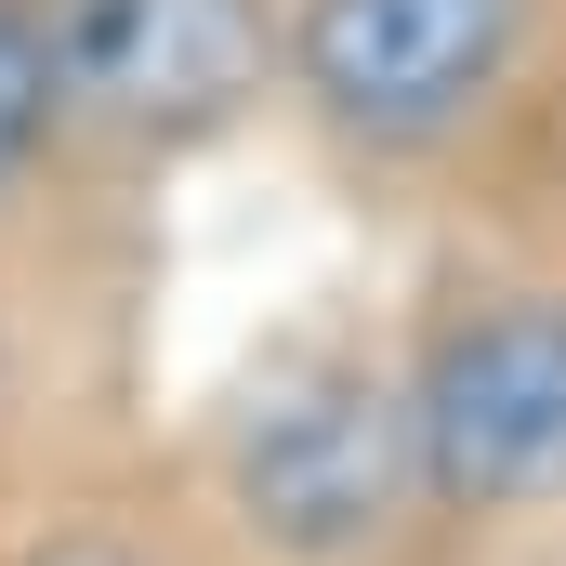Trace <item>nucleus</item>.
Here are the masks:
<instances>
[{
	"label": "nucleus",
	"instance_id": "obj_1",
	"mask_svg": "<svg viewBox=\"0 0 566 566\" xmlns=\"http://www.w3.org/2000/svg\"><path fill=\"white\" fill-rule=\"evenodd\" d=\"M198 488L251 566H409L434 541L409 396L369 329H277L198 434Z\"/></svg>",
	"mask_w": 566,
	"mask_h": 566
},
{
	"label": "nucleus",
	"instance_id": "obj_2",
	"mask_svg": "<svg viewBox=\"0 0 566 566\" xmlns=\"http://www.w3.org/2000/svg\"><path fill=\"white\" fill-rule=\"evenodd\" d=\"M566 0H277V93L343 171H474L541 119Z\"/></svg>",
	"mask_w": 566,
	"mask_h": 566
},
{
	"label": "nucleus",
	"instance_id": "obj_3",
	"mask_svg": "<svg viewBox=\"0 0 566 566\" xmlns=\"http://www.w3.org/2000/svg\"><path fill=\"white\" fill-rule=\"evenodd\" d=\"M434 541L566 527V277H461L396 343Z\"/></svg>",
	"mask_w": 566,
	"mask_h": 566
},
{
	"label": "nucleus",
	"instance_id": "obj_4",
	"mask_svg": "<svg viewBox=\"0 0 566 566\" xmlns=\"http://www.w3.org/2000/svg\"><path fill=\"white\" fill-rule=\"evenodd\" d=\"M66 145L185 158L277 93V0H40Z\"/></svg>",
	"mask_w": 566,
	"mask_h": 566
},
{
	"label": "nucleus",
	"instance_id": "obj_5",
	"mask_svg": "<svg viewBox=\"0 0 566 566\" xmlns=\"http://www.w3.org/2000/svg\"><path fill=\"white\" fill-rule=\"evenodd\" d=\"M66 158V106H53V53H40V0H0V224L40 198V171Z\"/></svg>",
	"mask_w": 566,
	"mask_h": 566
},
{
	"label": "nucleus",
	"instance_id": "obj_6",
	"mask_svg": "<svg viewBox=\"0 0 566 566\" xmlns=\"http://www.w3.org/2000/svg\"><path fill=\"white\" fill-rule=\"evenodd\" d=\"M0 566H198L171 527H145V514H53L40 541H13Z\"/></svg>",
	"mask_w": 566,
	"mask_h": 566
}]
</instances>
